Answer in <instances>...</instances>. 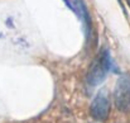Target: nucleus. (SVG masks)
Segmentation results:
<instances>
[{"label":"nucleus","instance_id":"nucleus-4","mask_svg":"<svg viewBox=\"0 0 130 123\" xmlns=\"http://www.w3.org/2000/svg\"><path fill=\"white\" fill-rule=\"evenodd\" d=\"M63 1L66 3V5H67V6H68V8H70V9H71L72 11H75V13L77 14V10H76V8H75V5H73V4L71 3V0H63Z\"/></svg>","mask_w":130,"mask_h":123},{"label":"nucleus","instance_id":"nucleus-6","mask_svg":"<svg viewBox=\"0 0 130 123\" xmlns=\"http://www.w3.org/2000/svg\"><path fill=\"white\" fill-rule=\"evenodd\" d=\"M125 1H126V4H128V6H129V8H130V0H125Z\"/></svg>","mask_w":130,"mask_h":123},{"label":"nucleus","instance_id":"nucleus-5","mask_svg":"<svg viewBox=\"0 0 130 123\" xmlns=\"http://www.w3.org/2000/svg\"><path fill=\"white\" fill-rule=\"evenodd\" d=\"M119 4H120V6H121V9H123V10L125 11V9H124V5H123V1H121V0H119Z\"/></svg>","mask_w":130,"mask_h":123},{"label":"nucleus","instance_id":"nucleus-3","mask_svg":"<svg viewBox=\"0 0 130 123\" xmlns=\"http://www.w3.org/2000/svg\"><path fill=\"white\" fill-rule=\"evenodd\" d=\"M91 117L96 121H105L110 113V100L106 90H100L90 107Z\"/></svg>","mask_w":130,"mask_h":123},{"label":"nucleus","instance_id":"nucleus-2","mask_svg":"<svg viewBox=\"0 0 130 123\" xmlns=\"http://www.w3.org/2000/svg\"><path fill=\"white\" fill-rule=\"evenodd\" d=\"M115 105L121 112H128L130 109V78L121 76L115 85L114 90Z\"/></svg>","mask_w":130,"mask_h":123},{"label":"nucleus","instance_id":"nucleus-1","mask_svg":"<svg viewBox=\"0 0 130 123\" xmlns=\"http://www.w3.org/2000/svg\"><path fill=\"white\" fill-rule=\"evenodd\" d=\"M111 69V58L109 50L102 48L99 56L92 61L86 75V82L90 86H97L105 80L107 72Z\"/></svg>","mask_w":130,"mask_h":123}]
</instances>
